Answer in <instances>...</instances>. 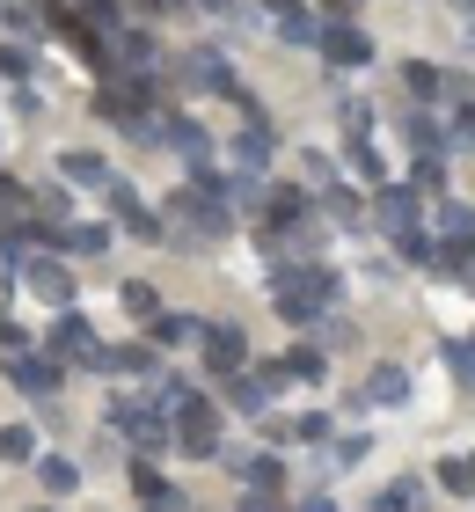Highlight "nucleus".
<instances>
[{"mask_svg":"<svg viewBox=\"0 0 475 512\" xmlns=\"http://www.w3.org/2000/svg\"><path fill=\"white\" fill-rule=\"evenodd\" d=\"M30 220H37V198L0 169V235H15V227H30Z\"/></svg>","mask_w":475,"mask_h":512,"instance_id":"nucleus-17","label":"nucleus"},{"mask_svg":"<svg viewBox=\"0 0 475 512\" xmlns=\"http://www.w3.org/2000/svg\"><path fill=\"white\" fill-rule=\"evenodd\" d=\"M52 242H59V249H74V256H103V249H110V227H74V220H66Z\"/></svg>","mask_w":475,"mask_h":512,"instance_id":"nucleus-28","label":"nucleus"},{"mask_svg":"<svg viewBox=\"0 0 475 512\" xmlns=\"http://www.w3.org/2000/svg\"><path fill=\"white\" fill-rule=\"evenodd\" d=\"M293 512H337V505H329V498H300Z\"/></svg>","mask_w":475,"mask_h":512,"instance_id":"nucleus-48","label":"nucleus"},{"mask_svg":"<svg viewBox=\"0 0 475 512\" xmlns=\"http://www.w3.org/2000/svg\"><path fill=\"white\" fill-rule=\"evenodd\" d=\"M198 8H205V15H234V0H198Z\"/></svg>","mask_w":475,"mask_h":512,"instance_id":"nucleus-49","label":"nucleus"},{"mask_svg":"<svg viewBox=\"0 0 475 512\" xmlns=\"http://www.w3.org/2000/svg\"><path fill=\"white\" fill-rule=\"evenodd\" d=\"M446 366H454V374L475 388V344H446Z\"/></svg>","mask_w":475,"mask_h":512,"instance_id":"nucleus-44","label":"nucleus"},{"mask_svg":"<svg viewBox=\"0 0 475 512\" xmlns=\"http://www.w3.org/2000/svg\"><path fill=\"white\" fill-rule=\"evenodd\" d=\"M432 505V491H424V476H395L388 491L373 498V512H424Z\"/></svg>","mask_w":475,"mask_h":512,"instance_id":"nucleus-22","label":"nucleus"},{"mask_svg":"<svg viewBox=\"0 0 475 512\" xmlns=\"http://www.w3.org/2000/svg\"><path fill=\"white\" fill-rule=\"evenodd\" d=\"M154 410L169 417V432H176V417H190V410H205V395L190 388V381H154Z\"/></svg>","mask_w":475,"mask_h":512,"instance_id":"nucleus-21","label":"nucleus"},{"mask_svg":"<svg viewBox=\"0 0 475 512\" xmlns=\"http://www.w3.org/2000/svg\"><path fill=\"white\" fill-rule=\"evenodd\" d=\"M242 512H278V491H249V498H242Z\"/></svg>","mask_w":475,"mask_h":512,"instance_id":"nucleus-46","label":"nucleus"},{"mask_svg":"<svg viewBox=\"0 0 475 512\" xmlns=\"http://www.w3.org/2000/svg\"><path fill=\"white\" fill-rule=\"evenodd\" d=\"M278 37H285V44H322V22L307 15V8H293V15L278 22Z\"/></svg>","mask_w":475,"mask_h":512,"instance_id":"nucleus-33","label":"nucleus"},{"mask_svg":"<svg viewBox=\"0 0 475 512\" xmlns=\"http://www.w3.org/2000/svg\"><path fill=\"white\" fill-rule=\"evenodd\" d=\"M395 249H402V256H410V264H439V242H432V235H424V227H417V235H402Z\"/></svg>","mask_w":475,"mask_h":512,"instance_id":"nucleus-40","label":"nucleus"},{"mask_svg":"<svg viewBox=\"0 0 475 512\" xmlns=\"http://www.w3.org/2000/svg\"><path fill=\"white\" fill-rule=\"evenodd\" d=\"M103 205H110V220H117V227H132L139 242H161V220L147 213V198H139L125 176H110V183H103Z\"/></svg>","mask_w":475,"mask_h":512,"instance_id":"nucleus-6","label":"nucleus"},{"mask_svg":"<svg viewBox=\"0 0 475 512\" xmlns=\"http://www.w3.org/2000/svg\"><path fill=\"white\" fill-rule=\"evenodd\" d=\"M161 147H176L190 176H212V132L198 118H169V125H161Z\"/></svg>","mask_w":475,"mask_h":512,"instance_id":"nucleus-10","label":"nucleus"},{"mask_svg":"<svg viewBox=\"0 0 475 512\" xmlns=\"http://www.w3.org/2000/svg\"><path fill=\"white\" fill-rule=\"evenodd\" d=\"M439 147H475V103H461V110H454V132H446Z\"/></svg>","mask_w":475,"mask_h":512,"instance_id":"nucleus-41","label":"nucleus"},{"mask_svg":"<svg viewBox=\"0 0 475 512\" xmlns=\"http://www.w3.org/2000/svg\"><path fill=\"white\" fill-rule=\"evenodd\" d=\"M234 476H242L249 491H278V483H285L278 454H234Z\"/></svg>","mask_w":475,"mask_h":512,"instance_id":"nucleus-26","label":"nucleus"},{"mask_svg":"<svg viewBox=\"0 0 475 512\" xmlns=\"http://www.w3.org/2000/svg\"><path fill=\"white\" fill-rule=\"evenodd\" d=\"M366 125H373V103H359V96H344V132H351V139H359Z\"/></svg>","mask_w":475,"mask_h":512,"instance_id":"nucleus-43","label":"nucleus"},{"mask_svg":"<svg viewBox=\"0 0 475 512\" xmlns=\"http://www.w3.org/2000/svg\"><path fill=\"white\" fill-rule=\"evenodd\" d=\"M110 432L117 439H125V447L139 454V461H154V454H169L176 447V432H169V417H161L154 403H147V395H110Z\"/></svg>","mask_w":475,"mask_h":512,"instance_id":"nucleus-2","label":"nucleus"},{"mask_svg":"<svg viewBox=\"0 0 475 512\" xmlns=\"http://www.w3.org/2000/svg\"><path fill=\"white\" fill-rule=\"evenodd\" d=\"M322 52H329L337 74H359V66L373 59V37L359 30V22H322Z\"/></svg>","mask_w":475,"mask_h":512,"instance_id":"nucleus-11","label":"nucleus"},{"mask_svg":"<svg viewBox=\"0 0 475 512\" xmlns=\"http://www.w3.org/2000/svg\"><path fill=\"white\" fill-rule=\"evenodd\" d=\"M439 183H446L439 154H417V161H410V191H432V198H439Z\"/></svg>","mask_w":475,"mask_h":512,"instance_id":"nucleus-36","label":"nucleus"},{"mask_svg":"<svg viewBox=\"0 0 475 512\" xmlns=\"http://www.w3.org/2000/svg\"><path fill=\"white\" fill-rule=\"evenodd\" d=\"M359 403H380V410L410 403V374H402V366H373V381L359 388Z\"/></svg>","mask_w":475,"mask_h":512,"instance_id":"nucleus-19","label":"nucleus"},{"mask_svg":"<svg viewBox=\"0 0 475 512\" xmlns=\"http://www.w3.org/2000/svg\"><path fill=\"white\" fill-rule=\"evenodd\" d=\"M366 213L402 242V235H417V227H424V191H410V183H380V198L366 205Z\"/></svg>","mask_w":475,"mask_h":512,"instance_id":"nucleus-5","label":"nucleus"},{"mask_svg":"<svg viewBox=\"0 0 475 512\" xmlns=\"http://www.w3.org/2000/svg\"><path fill=\"white\" fill-rule=\"evenodd\" d=\"M22 286H30L52 315H59V308H74V271H66L59 256H30V264H22Z\"/></svg>","mask_w":475,"mask_h":512,"instance_id":"nucleus-9","label":"nucleus"},{"mask_svg":"<svg viewBox=\"0 0 475 512\" xmlns=\"http://www.w3.org/2000/svg\"><path fill=\"white\" fill-rule=\"evenodd\" d=\"M256 374H264L271 388H293V381H322V352H315V344H293V352H285V359L256 366Z\"/></svg>","mask_w":475,"mask_h":512,"instance_id":"nucleus-16","label":"nucleus"},{"mask_svg":"<svg viewBox=\"0 0 475 512\" xmlns=\"http://www.w3.org/2000/svg\"><path fill=\"white\" fill-rule=\"evenodd\" d=\"M220 395H227L234 410H264V403H271L278 388H271L264 374H249V366H242V374H220Z\"/></svg>","mask_w":475,"mask_h":512,"instance_id":"nucleus-18","label":"nucleus"},{"mask_svg":"<svg viewBox=\"0 0 475 512\" xmlns=\"http://www.w3.org/2000/svg\"><path fill=\"white\" fill-rule=\"evenodd\" d=\"M169 227H176V235H205V242H220V235H234V213L205 191L198 176H190L183 191H169Z\"/></svg>","mask_w":475,"mask_h":512,"instance_id":"nucleus-3","label":"nucleus"},{"mask_svg":"<svg viewBox=\"0 0 475 512\" xmlns=\"http://www.w3.org/2000/svg\"><path fill=\"white\" fill-rule=\"evenodd\" d=\"M59 183H88V191H103V183H110V161L88 154V147H74V154H59Z\"/></svg>","mask_w":475,"mask_h":512,"instance_id":"nucleus-20","label":"nucleus"},{"mask_svg":"<svg viewBox=\"0 0 475 512\" xmlns=\"http://www.w3.org/2000/svg\"><path fill=\"white\" fill-rule=\"evenodd\" d=\"M271 154H278V139H271L264 118H249L242 132H234V169H242V176H264V169H271Z\"/></svg>","mask_w":475,"mask_h":512,"instance_id":"nucleus-14","label":"nucleus"},{"mask_svg":"<svg viewBox=\"0 0 475 512\" xmlns=\"http://www.w3.org/2000/svg\"><path fill=\"white\" fill-rule=\"evenodd\" d=\"M59 374H66V366H59L52 352H15V359H8V381L30 395V403H52V395H59Z\"/></svg>","mask_w":475,"mask_h":512,"instance_id":"nucleus-8","label":"nucleus"},{"mask_svg":"<svg viewBox=\"0 0 475 512\" xmlns=\"http://www.w3.org/2000/svg\"><path fill=\"white\" fill-rule=\"evenodd\" d=\"M81 22L88 30H125V0H81Z\"/></svg>","mask_w":475,"mask_h":512,"instance_id":"nucleus-32","label":"nucleus"},{"mask_svg":"<svg viewBox=\"0 0 475 512\" xmlns=\"http://www.w3.org/2000/svg\"><path fill=\"white\" fill-rule=\"evenodd\" d=\"M0 352H8V359L30 352V330H22V322H8V315H0Z\"/></svg>","mask_w":475,"mask_h":512,"instance_id":"nucleus-45","label":"nucleus"},{"mask_svg":"<svg viewBox=\"0 0 475 512\" xmlns=\"http://www.w3.org/2000/svg\"><path fill=\"white\" fill-rule=\"evenodd\" d=\"M52 359L66 374H103V337L88 330V315H74V308L52 315Z\"/></svg>","mask_w":475,"mask_h":512,"instance_id":"nucleus-4","label":"nucleus"},{"mask_svg":"<svg viewBox=\"0 0 475 512\" xmlns=\"http://www.w3.org/2000/svg\"><path fill=\"white\" fill-rule=\"evenodd\" d=\"M344 169L359 176V183H380V176H388V169H380V154H373V139H351V147H344Z\"/></svg>","mask_w":475,"mask_h":512,"instance_id":"nucleus-30","label":"nucleus"},{"mask_svg":"<svg viewBox=\"0 0 475 512\" xmlns=\"http://www.w3.org/2000/svg\"><path fill=\"white\" fill-rule=\"evenodd\" d=\"M44 512H52V505H44Z\"/></svg>","mask_w":475,"mask_h":512,"instance_id":"nucleus-53","label":"nucleus"},{"mask_svg":"<svg viewBox=\"0 0 475 512\" xmlns=\"http://www.w3.org/2000/svg\"><path fill=\"white\" fill-rule=\"evenodd\" d=\"M373 454V439L366 432H344V439H329V461H337V469H351V461H366Z\"/></svg>","mask_w":475,"mask_h":512,"instance_id":"nucleus-35","label":"nucleus"},{"mask_svg":"<svg viewBox=\"0 0 475 512\" xmlns=\"http://www.w3.org/2000/svg\"><path fill=\"white\" fill-rule=\"evenodd\" d=\"M468 469H475V454H468Z\"/></svg>","mask_w":475,"mask_h":512,"instance_id":"nucleus-52","label":"nucleus"},{"mask_svg":"<svg viewBox=\"0 0 475 512\" xmlns=\"http://www.w3.org/2000/svg\"><path fill=\"white\" fill-rule=\"evenodd\" d=\"M329 308H337V271L315 264V256H293V264L278 271V322L307 330V322H322Z\"/></svg>","mask_w":475,"mask_h":512,"instance_id":"nucleus-1","label":"nucleus"},{"mask_svg":"<svg viewBox=\"0 0 475 512\" xmlns=\"http://www.w3.org/2000/svg\"><path fill=\"white\" fill-rule=\"evenodd\" d=\"M198 344H205V366H212V374H242V366H249V337L234 330V322H205Z\"/></svg>","mask_w":475,"mask_h":512,"instance_id":"nucleus-12","label":"nucleus"},{"mask_svg":"<svg viewBox=\"0 0 475 512\" xmlns=\"http://www.w3.org/2000/svg\"><path fill=\"white\" fill-rule=\"evenodd\" d=\"M132 491H139V498H161L169 483H161V469H154V461H132Z\"/></svg>","mask_w":475,"mask_h":512,"instance_id":"nucleus-42","label":"nucleus"},{"mask_svg":"<svg viewBox=\"0 0 475 512\" xmlns=\"http://www.w3.org/2000/svg\"><path fill=\"white\" fill-rule=\"evenodd\" d=\"M0 461H37V432L30 425H0Z\"/></svg>","mask_w":475,"mask_h":512,"instance_id":"nucleus-31","label":"nucleus"},{"mask_svg":"<svg viewBox=\"0 0 475 512\" xmlns=\"http://www.w3.org/2000/svg\"><path fill=\"white\" fill-rule=\"evenodd\" d=\"M176 454L183 461H220L227 447H220V410H190V417H176Z\"/></svg>","mask_w":475,"mask_h":512,"instance_id":"nucleus-7","label":"nucleus"},{"mask_svg":"<svg viewBox=\"0 0 475 512\" xmlns=\"http://www.w3.org/2000/svg\"><path fill=\"white\" fill-rule=\"evenodd\" d=\"M432 227H439V235H432L439 249H468V242H475V205L439 198V205H432Z\"/></svg>","mask_w":475,"mask_h":512,"instance_id":"nucleus-15","label":"nucleus"},{"mask_svg":"<svg viewBox=\"0 0 475 512\" xmlns=\"http://www.w3.org/2000/svg\"><path fill=\"white\" fill-rule=\"evenodd\" d=\"M432 483H439L446 498H468V491H475V469H468V454H446L439 469H432Z\"/></svg>","mask_w":475,"mask_h":512,"instance_id":"nucleus-29","label":"nucleus"},{"mask_svg":"<svg viewBox=\"0 0 475 512\" xmlns=\"http://www.w3.org/2000/svg\"><path fill=\"white\" fill-rule=\"evenodd\" d=\"M176 74L190 81V88H205V96H234V66L212 52V44H198V52H183L176 59Z\"/></svg>","mask_w":475,"mask_h":512,"instance_id":"nucleus-13","label":"nucleus"},{"mask_svg":"<svg viewBox=\"0 0 475 512\" xmlns=\"http://www.w3.org/2000/svg\"><path fill=\"white\" fill-rule=\"evenodd\" d=\"M293 8H300V0H264V15H271V22H285Z\"/></svg>","mask_w":475,"mask_h":512,"instance_id":"nucleus-47","label":"nucleus"},{"mask_svg":"<svg viewBox=\"0 0 475 512\" xmlns=\"http://www.w3.org/2000/svg\"><path fill=\"white\" fill-rule=\"evenodd\" d=\"M0 22H8V30H15V37H44V30H52V22H44L37 8H8V15H0Z\"/></svg>","mask_w":475,"mask_h":512,"instance_id":"nucleus-39","label":"nucleus"},{"mask_svg":"<svg viewBox=\"0 0 475 512\" xmlns=\"http://www.w3.org/2000/svg\"><path fill=\"white\" fill-rule=\"evenodd\" d=\"M37 483H44L52 498H66V491H81V469H74L66 454H37Z\"/></svg>","mask_w":475,"mask_h":512,"instance_id":"nucleus-27","label":"nucleus"},{"mask_svg":"<svg viewBox=\"0 0 475 512\" xmlns=\"http://www.w3.org/2000/svg\"><path fill=\"white\" fill-rule=\"evenodd\" d=\"M103 374H161V352L154 344H117V352H103Z\"/></svg>","mask_w":475,"mask_h":512,"instance_id":"nucleus-25","label":"nucleus"},{"mask_svg":"<svg viewBox=\"0 0 475 512\" xmlns=\"http://www.w3.org/2000/svg\"><path fill=\"white\" fill-rule=\"evenodd\" d=\"M329 220H337V227H359V220H366L359 191H344V183H337V191H329Z\"/></svg>","mask_w":475,"mask_h":512,"instance_id":"nucleus-34","label":"nucleus"},{"mask_svg":"<svg viewBox=\"0 0 475 512\" xmlns=\"http://www.w3.org/2000/svg\"><path fill=\"white\" fill-rule=\"evenodd\" d=\"M0 74H8V81H30V74H37V59L22 52V44H0Z\"/></svg>","mask_w":475,"mask_h":512,"instance_id":"nucleus-38","label":"nucleus"},{"mask_svg":"<svg viewBox=\"0 0 475 512\" xmlns=\"http://www.w3.org/2000/svg\"><path fill=\"white\" fill-rule=\"evenodd\" d=\"M454 15H461V22H475V0H454Z\"/></svg>","mask_w":475,"mask_h":512,"instance_id":"nucleus-50","label":"nucleus"},{"mask_svg":"<svg viewBox=\"0 0 475 512\" xmlns=\"http://www.w3.org/2000/svg\"><path fill=\"white\" fill-rule=\"evenodd\" d=\"M117 300H125V308H132V315H147V322L161 315V293L147 286V278H132V286H125V293H117Z\"/></svg>","mask_w":475,"mask_h":512,"instance_id":"nucleus-37","label":"nucleus"},{"mask_svg":"<svg viewBox=\"0 0 475 512\" xmlns=\"http://www.w3.org/2000/svg\"><path fill=\"white\" fill-rule=\"evenodd\" d=\"M402 88H410L417 103H439V96H446V66H432V59H402Z\"/></svg>","mask_w":475,"mask_h":512,"instance_id":"nucleus-23","label":"nucleus"},{"mask_svg":"<svg viewBox=\"0 0 475 512\" xmlns=\"http://www.w3.org/2000/svg\"><path fill=\"white\" fill-rule=\"evenodd\" d=\"M337 8H344V0H337Z\"/></svg>","mask_w":475,"mask_h":512,"instance_id":"nucleus-54","label":"nucleus"},{"mask_svg":"<svg viewBox=\"0 0 475 512\" xmlns=\"http://www.w3.org/2000/svg\"><path fill=\"white\" fill-rule=\"evenodd\" d=\"M147 330H154V352H169V344H198V330H205V322H198V315H176V308H161V315L147 322Z\"/></svg>","mask_w":475,"mask_h":512,"instance_id":"nucleus-24","label":"nucleus"},{"mask_svg":"<svg viewBox=\"0 0 475 512\" xmlns=\"http://www.w3.org/2000/svg\"><path fill=\"white\" fill-rule=\"evenodd\" d=\"M461 44H468V52H475V22H461Z\"/></svg>","mask_w":475,"mask_h":512,"instance_id":"nucleus-51","label":"nucleus"}]
</instances>
